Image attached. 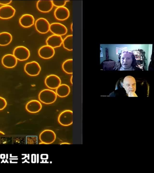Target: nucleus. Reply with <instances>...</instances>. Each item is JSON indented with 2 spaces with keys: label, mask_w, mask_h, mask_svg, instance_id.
<instances>
[{
  "label": "nucleus",
  "mask_w": 154,
  "mask_h": 173,
  "mask_svg": "<svg viewBox=\"0 0 154 173\" xmlns=\"http://www.w3.org/2000/svg\"><path fill=\"white\" fill-rule=\"evenodd\" d=\"M57 98V95L54 91L45 89L41 91L39 94L38 98L42 103L50 104L54 102Z\"/></svg>",
  "instance_id": "nucleus-1"
},
{
  "label": "nucleus",
  "mask_w": 154,
  "mask_h": 173,
  "mask_svg": "<svg viewBox=\"0 0 154 173\" xmlns=\"http://www.w3.org/2000/svg\"><path fill=\"white\" fill-rule=\"evenodd\" d=\"M56 137V134L53 131L49 129H45L39 134V139L41 142L39 144H51L54 141Z\"/></svg>",
  "instance_id": "nucleus-2"
},
{
  "label": "nucleus",
  "mask_w": 154,
  "mask_h": 173,
  "mask_svg": "<svg viewBox=\"0 0 154 173\" xmlns=\"http://www.w3.org/2000/svg\"><path fill=\"white\" fill-rule=\"evenodd\" d=\"M58 121L61 125L68 126L73 123V112L70 110H66L62 112L59 115Z\"/></svg>",
  "instance_id": "nucleus-3"
},
{
  "label": "nucleus",
  "mask_w": 154,
  "mask_h": 173,
  "mask_svg": "<svg viewBox=\"0 0 154 173\" xmlns=\"http://www.w3.org/2000/svg\"><path fill=\"white\" fill-rule=\"evenodd\" d=\"M13 55L17 60L23 61L29 58L30 55V52L26 47L20 46L17 47L14 49Z\"/></svg>",
  "instance_id": "nucleus-4"
},
{
  "label": "nucleus",
  "mask_w": 154,
  "mask_h": 173,
  "mask_svg": "<svg viewBox=\"0 0 154 173\" xmlns=\"http://www.w3.org/2000/svg\"><path fill=\"white\" fill-rule=\"evenodd\" d=\"M24 70L28 75L34 76L39 74L41 67L38 62L33 61L26 63L24 66Z\"/></svg>",
  "instance_id": "nucleus-5"
},
{
  "label": "nucleus",
  "mask_w": 154,
  "mask_h": 173,
  "mask_svg": "<svg viewBox=\"0 0 154 173\" xmlns=\"http://www.w3.org/2000/svg\"><path fill=\"white\" fill-rule=\"evenodd\" d=\"M50 24L46 19L40 18L37 19L35 23L36 30L42 34H45L50 30Z\"/></svg>",
  "instance_id": "nucleus-6"
},
{
  "label": "nucleus",
  "mask_w": 154,
  "mask_h": 173,
  "mask_svg": "<svg viewBox=\"0 0 154 173\" xmlns=\"http://www.w3.org/2000/svg\"><path fill=\"white\" fill-rule=\"evenodd\" d=\"M46 85L51 89H56L61 83L60 77L55 74H50L46 77L45 80Z\"/></svg>",
  "instance_id": "nucleus-7"
},
{
  "label": "nucleus",
  "mask_w": 154,
  "mask_h": 173,
  "mask_svg": "<svg viewBox=\"0 0 154 173\" xmlns=\"http://www.w3.org/2000/svg\"><path fill=\"white\" fill-rule=\"evenodd\" d=\"M50 31L54 35L61 36L67 32L66 27L62 23H53L50 25Z\"/></svg>",
  "instance_id": "nucleus-8"
},
{
  "label": "nucleus",
  "mask_w": 154,
  "mask_h": 173,
  "mask_svg": "<svg viewBox=\"0 0 154 173\" xmlns=\"http://www.w3.org/2000/svg\"><path fill=\"white\" fill-rule=\"evenodd\" d=\"M55 52L54 48L47 45L41 47L38 50L39 56L41 58L46 59L53 57Z\"/></svg>",
  "instance_id": "nucleus-9"
},
{
  "label": "nucleus",
  "mask_w": 154,
  "mask_h": 173,
  "mask_svg": "<svg viewBox=\"0 0 154 173\" xmlns=\"http://www.w3.org/2000/svg\"><path fill=\"white\" fill-rule=\"evenodd\" d=\"M15 10L9 5H4L0 7V18L7 19L12 17L15 14Z\"/></svg>",
  "instance_id": "nucleus-10"
},
{
  "label": "nucleus",
  "mask_w": 154,
  "mask_h": 173,
  "mask_svg": "<svg viewBox=\"0 0 154 173\" xmlns=\"http://www.w3.org/2000/svg\"><path fill=\"white\" fill-rule=\"evenodd\" d=\"M2 62L5 67L12 68L15 67L17 63V59L11 54H7L4 55L2 59Z\"/></svg>",
  "instance_id": "nucleus-11"
},
{
  "label": "nucleus",
  "mask_w": 154,
  "mask_h": 173,
  "mask_svg": "<svg viewBox=\"0 0 154 173\" xmlns=\"http://www.w3.org/2000/svg\"><path fill=\"white\" fill-rule=\"evenodd\" d=\"M54 14L55 18L60 20H64L67 19L70 15L69 9L64 6L57 8Z\"/></svg>",
  "instance_id": "nucleus-12"
},
{
  "label": "nucleus",
  "mask_w": 154,
  "mask_h": 173,
  "mask_svg": "<svg viewBox=\"0 0 154 173\" xmlns=\"http://www.w3.org/2000/svg\"><path fill=\"white\" fill-rule=\"evenodd\" d=\"M63 41L61 36L54 34L47 38L46 43L47 45L54 48L60 46Z\"/></svg>",
  "instance_id": "nucleus-13"
},
{
  "label": "nucleus",
  "mask_w": 154,
  "mask_h": 173,
  "mask_svg": "<svg viewBox=\"0 0 154 173\" xmlns=\"http://www.w3.org/2000/svg\"><path fill=\"white\" fill-rule=\"evenodd\" d=\"M53 5L51 0H39L37 2L36 7L40 11L46 13L50 11Z\"/></svg>",
  "instance_id": "nucleus-14"
},
{
  "label": "nucleus",
  "mask_w": 154,
  "mask_h": 173,
  "mask_svg": "<svg viewBox=\"0 0 154 173\" xmlns=\"http://www.w3.org/2000/svg\"><path fill=\"white\" fill-rule=\"evenodd\" d=\"M42 106L41 103L36 100H31L27 103L26 105V109L29 112L32 113H35L39 111Z\"/></svg>",
  "instance_id": "nucleus-15"
},
{
  "label": "nucleus",
  "mask_w": 154,
  "mask_h": 173,
  "mask_svg": "<svg viewBox=\"0 0 154 173\" xmlns=\"http://www.w3.org/2000/svg\"><path fill=\"white\" fill-rule=\"evenodd\" d=\"M35 19L33 16L30 14H26L23 15L19 19L20 25L25 28L31 26L34 23Z\"/></svg>",
  "instance_id": "nucleus-16"
},
{
  "label": "nucleus",
  "mask_w": 154,
  "mask_h": 173,
  "mask_svg": "<svg viewBox=\"0 0 154 173\" xmlns=\"http://www.w3.org/2000/svg\"><path fill=\"white\" fill-rule=\"evenodd\" d=\"M56 93L60 97H64L68 96L70 92V88L65 84H60L56 89Z\"/></svg>",
  "instance_id": "nucleus-17"
},
{
  "label": "nucleus",
  "mask_w": 154,
  "mask_h": 173,
  "mask_svg": "<svg viewBox=\"0 0 154 173\" xmlns=\"http://www.w3.org/2000/svg\"><path fill=\"white\" fill-rule=\"evenodd\" d=\"M12 39V36L9 33L3 32L0 33V46L8 45L11 42Z\"/></svg>",
  "instance_id": "nucleus-18"
},
{
  "label": "nucleus",
  "mask_w": 154,
  "mask_h": 173,
  "mask_svg": "<svg viewBox=\"0 0 154 173\" xmlns=\"http://www.w3.org/2000/svg\"><path fill=\"white\" fill-rule=\"evenodd\" d=\"M62 44L65 49L69 51L73 50V35H67L63 40Z\"/></svg>",
  "instance_id": "nucleus-19"
},
{
  "label": "nucleus",
  "mask_w": 154,
  "mask_h": 173,
  "mask_svg": "<svg viewBox=\"0 0 154 173\" xmlns=\"http://www.w3.org/2000/svg\"><path fill=\"white\" fill-rule=\"evenodd\" d=\"M73 60L69 59L65 60L63 63L62 68L63 71L68 74H72Z\"/></svg>",
  "instance_id": "nucleus-20"
},
{
  "label": "nucleus",
  "mask_w": 154,
  "mask_h": 173,
  "mask_svg": "<svg viewBox=\"0 0 154 173\" xmlns=\"http://www.w3.org/2000/svg\"><path fill=\"white\" fill-rule=\"evenodd\" d=\"M69 1L67 0H53L52 2L53 5L57 8L64 6L66 2Z\"/></svg>",
  "instance_id": "nucleus-21"
},
{
  "label": "nucleus",
  "mask_w": 154,
  "mask_h": 173,
  "mask_svg": "<svg viewBox=\"0 0 154 173\" xmlns=\"http://www.w3.org/2000/svg\"><path fill=\"white\" fill-rule=\"evenodd\" d=\"M7 105V102L4 98L0 97V110L5 108Z\"/></svg>",
  "instance_id": "nucleus-22"
},
{
  "label": "nucleus",
  "mask_w": 154,
  "mask_h": 173,
  "mask_svg": "<svg viewBox=\"0 0 154 173\" xmlns=\"http://www.w3.org/2000/svg\"><path fill=\"white\" fill-rule=\"evenodd\" d=\"M11 2V0H0V4L6 5L10 4Z\"/></svg>",
  "instance_id": "nucleus-23"
},
{
  "label": "nucleus",
  "mask_w": 154,
  "mask_h": 173,
  "mask_svg": "<svg viewBox=\"0 0 154 173\" xmlns=\"http://www.w3.org/2000/svg\"><path fill=\"white\" fill-rule=\"evenodd\" d=\"M70 82L72 84H73V76L72 75L70 79Z\"/></svg>",
  "instance_id": "nucleus-24"
},
{
  "label": "nucleus",
  "mask_w": 154,
  "mask_h": 173,
  "mask_svg": "<svg viewBox=\"0 0 154 173\" xmlns=\"http://www.w3.org/2000/svg\"><path fill=\"white\" fill-rule=\"evenodd\" d=\"M71 29L72 32L73 31V23H71Z\"/></svg>",
  "instance_id": "nucleus-25"
},
{
  "label": "nucleus",
  "mask_w": 154,
  "mask_h": 173,
  "mask_svg": "<svg viewBox=\"0 0 154 173\" xmlns=\"http://www.w3.org/2000/svg\"><path fill=\"white\" fill-rule=\"evenodd\" d=\"M5 134V133L3 132L0 131V135H4Z\"/></svg>",
  "instance_id": "nucleus-26"
},
{
  "label": "nucleus",
  "mask_w": 154,
  "mask_h": 173,
  "mask_svg": "<svg viewBox=\"0 0 154 173\" xmlns=\"http://www.w3.org/2000/svg\"><path fill=\"white\" fill-rule=\"evenodd\" d=\"M69 144V143H66H66H61V144Z\"/></svg>",
  "instance_id": "nucleus-27"
}]
</instances>
